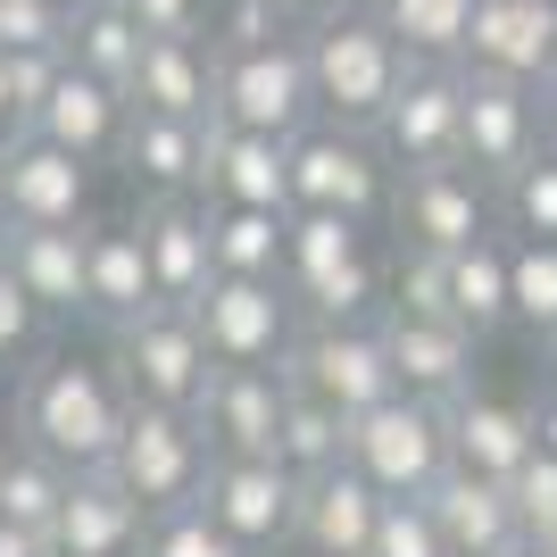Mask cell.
<instances>
[{"label":"cell","instance_id":"6da1fadb","mask_svg":"<svg viewBox=\"0 0 557 557\" xmlns=\"http://www.w3.org/2000/svg\"><path fill=\"white\" fill-rule=\"evenodd\" d=\"M125 417H134L125 374L92 367V358H50V367L25 374V392H17V433H25V449L59 458L67 474L109 466L116 442H125Z\"/></svg>","mask_w":557,"mask_h":557},{"label":"cell","instance_id":"7a4b0ae2","mask_svg":"<svg viewBox=\"0 0 557 557\" xmlns=\"http://www.w3.org/2000/svg\"><path fill=\"white\" fill-rule=\"evenodd\" d=\"M300 50H308V84H317V116L358 125V134L383 125V109L399 100L408 67H417L374 9H333V17L300 25Z\"/></svg>","mask_w":557,"mask_h":557},{"label":"cell","instance_id":"3957f363","mask_svg":"<svg viewBox=\"0 0 557 557\" xmlns=\"http://www.w3.org/2000/svg\"><path fill=\"white\" fill-rule=\"evenodd\" d=\"M349 458L367 466V483L383 499H424V491L442 483L458 449H449V408L442 399H417V392H392L383 408L349 424Z\"/></svg>","mask_w":557,"mask_h":557},{"label":"cell","instance_id":"277c9868","mask_svg":"<svg viewBox=\"0 0 557 557\" xmlns=\"http://www.w3.org/2000/svg\"><path fill=\"white\" fill-rule=\"evenodd\" d=\"M209 466H216V449H209V433H200L191 408H150V399H134L109 474L134 491L150 516H175V508H191V499L209 491Z\"/></svg>","mask_w":557,"mask_h":557},{"label":"cell","instance_id":"5b68a950","mask_svg":"<svg viewBox=\"0 0 557 557\" xmlns=\"http://www.w3.org/2000/svg\"><path fill=\"white\" fill-rule=\"evenodd\" d=\"M116 374H125V392L150 399V408H200L209 399V374H216V349L200 333V308H141L134 325H116Z\"/></svg>","mask_w":557,"mask_h":557},{"label":"cell","instance_id":"8992f818","mask_svg":"<svg viewBox=\"0 0 557 557\" xmlns=\"http://www.w3.org/2000/svg\"><path fill=\"white\" fill-rule=\"evenodd\" d=\"M392 175L399 166L383 159V141L358 134V125H308V134H292V200L300 209H333V216H358V225H374V216L392 209Z\"/></svg>","mask_w":557,"mask_h":557},{"label":"cell","instance_id":"52a82bcc","mask_svg":"<svg viewBox=\"0 0 557 557\" xmlns=\"http://www.w3.org/2000/svg\"><path fill=\"white\" fill-rule=\"evenodd\" d=\"M216 125H250V134H308L317 125V84H308L300 34L258 50H216Z\"/></svg>","mask_w":557,"mask_h":557},{"label":"cell","instance_id":"ba28073f","mask_svg":"<svg viewBox=\"0 0 557 557\" xmlns=\"http://www.w3.org/2000/svg\"><path fill=\"white\" fill-rule=\"evenodd\" d=\"M283 374H292V392L342 408L349 424L399 392V367H392V349H383V317L374 325H300Z\"/></svg>","mask_w":557,"mask_h":557},{"label":"cell","instance_id":"9c48e42d","mask_svg":"<svg viewBox=\"0 0 557 557\" xmlns=\"http://www.w3.org/2000/svg\"><path fill=\"white\" fill-rule=\"evenodd\" d=\"M499 184L474 175V166H408L392 191V225L408 250H466V242H491L499 233Z\"/></svg>","mask_w":557,"mask_h":557},{"label":"cell","instance_id":"30bf717a","mask_svg":"<svg viewBox=\"0 0 557 557\" xmlns=\"http://www.w3.org/2000/svg\"><path fill=\"white\" fill-rule=\"evenodd\" d=\"M191 308H200L216 367H283L300 342V300L275 275H216Z\"/></svg>","mask_w":557,"mask_h":557},{"label":"cell","instance_id":"8fae6325","mask_svg":"<svg viewBox=\"0 0 557 557\" xmlns=\"http://www.w3.org/2000/svg\"><path fill=\"white\" fill-rule=\"evenodd\" d=\"M374 141H383V159L399 175L408 166H458V150H466V59L458 67L449 59H417L399 100L374 125Z\"/></svg>","mask_w":557,"mask_h":557},{"label":"cell","instance_id":"7c38bea8","mask_svg":"<svg viewBox=\"0 0 557 557\" xmlns=\"http://www.w3.org/2000/svg\"><path fill=\"white\" fill-rule=\"evenodd\" d=\"M541 92L533 84H516V75H491V67H466V150L458 159L474 166V175H491V184L508 191L524 166L549 150L541 141Z\"/></svg>","mask_w":557,"mask_h":557},{"label":"cell","instance_id":"4fadbf2b","mask_svg":"<svg viewBox=\"0 0 557 557\" xmlns=\"http://www.w3.org/2000/svg\"><path fill=\"white\" fill-rule=\"evenodd\" d=\"M200 508H209L233 541H250V549L267 557V549H283V541L300 533V474L283 458H216Z\"/></svg>","mask_w":557,"mask_h":557},{"label":"cell","instance_id":"5bb4252c","mask_svg":"<svg viewBox=\"0 0 557 557\" xmlns=\"http://www.w3.org/2000/svg\"><path fill=\"white\" fill-rule=\"evenodd\" d=\"M216 458H275L283 417H292V374L283 367H216L209 399L191 408Z\"/></svg>","mask_w":557,"mask_h":557},{"label":"cell","instance_id":"9a60e30c","mask_svg":"<svg viewBox=\"0 0 557 557\" xmlns=\"http://www.w3.org/2000/svg\"><path fill=\"white\" fill-rule=\"evenodd\" d=\"M0 216L9 225H84L92 216V159H75L42 134H17L9 175H0Z\"/></svg>","mask_w":557,"mask_h":557},{"label":"cell","instance_id":"2e32d148","mask_svg":"<svg viewBox=\"0 0 557 557\" xmlns=\"http://www.w3.org/2000/svg\"><path fill=\"white\" fill-rule=\"evenodd\" d=\"M383 349H392L399 367V392L417 399H466L474 392V333L458 325V317H417V308H383Z\"/></svg>","mask_w":557,"mask_h":557},{"label":"cell","instance_id":"e0dca14e","mask_svg":"<svg viewBox=\"0 0 557 557\" xmlns=\"http://www.w3.org/2000/svg\"><path fill=\"white\" fill-rule=\"evenodd\" d=\"M141 250H150V283H159V300L191 308L216 283L209 200H200V191H159V200L141 209Z\"/></svg>","mask_w":557,"mask_h":557},{"label":"cell","instance_id":"ac0fdd59","mask_svg":"<svg viewBox=\"0 0 557 557\" xmlns=\"http://www.w3.org/2000/svg\"><path fill=\"white\" fill-rule=\"evenodd\" d=\"M424 499H433V516H442L449 557H516V549H533L524 516H516V491L499 483V474L449 466V474H442L433 491H424Z\"/></svg>","mask_w":557,"mask_h":557},{"label":"cell","instance_id":"d6986e66","mask_svg":"<svg viewBox=\"0 0 557 557\" xmlns=\"http://www.w3.org/2000/svg\"><path fill=\"white\" fill-rule=\"evenodd\" d=\"M125 125H134V92H116V84H100L92 67L67 59V75L50 84V100L34 109L25 134H42V141H59V150H75V159L100 166V159L125 150Z\"/></svg>","mask_w":557,"mask_h":557},{"label":"cell","instance_id":"ffe728a7","mask_svg":"<svg viewBox=\"0 0 557 557\" xmlns=\"http://www.w3.org/2000/svg\"><path fill=\"white\" fill-rule=\"evenodd\" d=\"M141 533H150V508L116 483L109 466H92V474H75L67 499H59L50 549L59 557H141Z\"/></svg>","mask_w":557,"mask_h":557},{"label":"cell","instance_id":"44dd1931","mask_svg":"<svg viewBox=\"0 0 557 557\" xmlns=\"http://www.w3.org/2000/svg\"><path fill=\"white\" fill-rule=\"evenodd\" d=\"M374 524H383V491L367 483V466L342 458L325 474H300V549L317 557H367L374 549Z\"/></svg>","mask_w":557,"mask_h":557},{"label":"cell","instance_id":"7402d4cb","mask_svg":"<svg viewBox=\"0 0 557 557\" xmlns=\"http://www.w3.org/2000/svg\"><path fill=\"white\" fill-rule=\"evenodd\" d=\"M466 67L516 75V84H549L557 75V0H483L474 9V42H466Z\"/></svg>","mask_w":557,"mask_h":557},{"label":"cell","instance_id":"603a6c76","mask_svg":"<svg viewBox=\"0 0 557 557\" xmlns=\"http://www.w3.org/2000/svg\"><path fill=\"white\" fill-rule=\"evenodd\" d=\"M200 200H233V209H300L292 200V141L250 134V125H209V184Z\"/></svg>","mask_w":557,"mask_h":557},{"label":"cell","instance_id":"cb8c5ba5","mask_svg":"<svg viewBox=\"0 0 557 557\" xmlns=\"http://www.w3.org/2000/svg\"><path fill=\"white\" fill-rule=\"evenodd\" d=\"M141 308H159L141 225H84V317L92 325H134Z\"/></svg>","mask_w":557,"mask_h":557},{"label":"cell","instance_id":"d4e9b609","mask_svg":"<svg viewBox=\"0 0 557 557\" xmlns=\"http://www.w3.org/2000/svg\"><path fill=\"white\" fill-rule=\"evenodd\" d=\"M0 267L34 292L42 317H84V225H9L0 216Z\"/></svg>","mask_w":557,"mask_h":557},{"label":"cell","instance_id":"484cf974","mask_svg":"<svg viewBox=\"0 0 557 557\" xmlns=\"http://www.w3.org/2000/svg\"><path fill=\"white\" fill-rule=\"evenodd\" d=\"M209 125H200V116H166V109H134L116 159H125V175H134L150 200H159V191H200L209 184Z\"/></svg>","mask_w":557,"mask_h":557},{"label":"cell","instance_id":"4316f807","mask_svg":"<svg viewBox=\"0 0 557 557\" xmlns=\"http://www.w3.org/2000/svg\"><path fill=\"white\" fill-rule=\"evenodd\" d=\"M134 109H166V116H216V42L200 34H150L134 67Z\"/></svg>","mask_w":557,"mask_h":557},{"label":"cell","instance_id":"83f0119b","mask_svg":"<svg viewBox=\"0 0 557 557\" xmlns=\"http://www.w3.org/2000/svg\"><path fill=\"white\" fill-rule=\"evenodd\" d=\"M449 449H458V466H474V474H499V483H516V466L541 449V442H533V408L491 399V392L449 399Z\"/></svg>","mask_w":557,"mask_h":557},{"label":"cell","instance_id":"f1b7e54d","mask_svg":"<svg viewBox=\"0 0 557 557\" xmlns=\"http://www.w3.org/2000/svg\"><path fill=\"white\" fill-rule=\"evenodd\" d=\"M367 258V225L358 216H333V209H292V250H283V283H292V300L308 292H325L342 267Z\"/></svg>","mask_w":557,"mask_h":557},{"label":"cell","instance_id":"f546056e","mask_svg":"<svg viewBox=\"0 0 557 557\" xmlns=\"http://www.w3.org/2000/svg\"><path fill=\"white\" fill-rule=\"evenodd\" d=\"M449 317H458L474 342H491L499 325H516V300H508V242H466L449 250Z\"/></svg>","mask_w":557,"mask_h":557},{"label":"cell","instance_id":"4dcf8cb0","mask_svg":"<svg viewBox=\"0 0 557 557\" xmlns=\"http://www.w3.org/2000/svg\"><path fill=\"white\" fill-rule=\"evenodd\" d=\"M209 233H216V275H275L283 283L292 209H233V200H209Z\"/></svg>","mask_w":557,"mask_h":557},{"label":"cell","instance_id":"1f68e13d","mask_svg":"<svg viewBox=\"0 0 557 557\" xmlns=\"http://www.w3.org/2000/svg\"><path fill=\"white\" fill-rule=\"evenodd\" d=\"M141 50H150V34L134 25V9H125V0H92V9H75L67 59H75V67H92L100 84L134 92V67H141Z\"/></svg>","mask_w":557,"mask_h":557},{"label":"cell","instance_id":"d6a6232c","mask_svg":"<svg viewBox=\"0 0 557 557\" xmlns=\"http://www.w3.org/2000/svg\"><path fill=\"white\" fill-rule=\"evenodd\" d=\"M67 483H75V474H67L59 458H42V449H17V458H0V533L50 541Z\"/></svg>","mask_w":557,"mask_h":557},{"label":"cell","instance_id":"836d02e7","mask_svg":"<svg viewBox=\"0 0 557 557\" xmlns=\"http://www.w3.org/2000/svg\"><path fill=\"white\" fill-rule=\"evenodd\" d=\"M367 9L399 34L408 59H449V67H458L466 42H474V9H483V0H367Z\"/></svg>","mask_w":557,"mask_h":557},{"label":"cell","instance_id":"e575fe53","mask_svg":"<svg viewBox=\"0 0 557 557\" xmlns=\"http://www.w3.org/2000/svg\"><path fill=\"white\" fill-rule=\"evenodd\" d=\"M292 474H325V466L349 458V417L342 408H325V399L292 392V417H283V449H275Z\"/></svg>","mask_w":557,"mask_h":557},{"label":"cell","instance_id":"d590c367","mask_svg":"<svg viewBox=\"0 0 557 557\" xmlns=\"http://www.w3.org/2000/svg\"><path fill=\"white\" fill-rule=\"evenodd\" d=\"M508 300H516V325L541 333L549 342L557 333V242H508Z\"/></svg>","mask_w":557,"mask_h":557},{"label":"cell","instance_id":"8d00e7d4","mask_svg":"<svg viewBox=\"0 0 557 557\" xmlns=\"http://www.w3.org/2000/svg\"><path fill=\"white\" fill-rule=\"evenodd\" d=\"M141 557H258L250 541H233L200 499L175 516H150V533H141Z\"/></svg>","mask_w":557,"mask_h":557},{"label":"cell","instance_id":"74e56055","mask_svg":"<svg viewBox=\"0 0 557 557\" xmlns=\"http://www.w3.org/2000/svg\"><path fill=\"white\" fill-rule=\"evenodd\" d=\"M367 557H449L433 499H383V524H374V549Z\"/></svg>","mask_w":557,"mask_h":557},{"label":"cell","instance_id":"f35d334b","mask_svg":"<svg viewBox=\"0 0 557 557\" xmlns=\"http://www.w3.org/2000/svg\"><path fill=\"white\" fill-rule=\"evenodd\" d=\"M283 34H300V17L283 0H216V25H209L216 50H258V42H283Z\"/></svg>","mask_w":557,"mask_h":557},{"label":"cell","instance_id":"ab89813d","mask_svg":"<svg viewBox=\"0 0 557 557\" xmlns=\"http://www.w3.org/2000/svg\"><path fill=\"white\" fill-rule=\"evenodd\" d=\"M499 200H508L516 233H533V242H557V141L541 150L533 166H524V175H516L508 191H499Z\"/></svg>","mask_w":557,"mask_h":557},{"label":"cell","instance_id":"60d3db41","mask_svg":"<svg viewBox=\"0 0 557 557\" xmlns=\"http://www.w3.org/2000/svg\"><path fill=\"white\" fill-rule=\"evenodd\" d=\"M75 9L67 0H0V50H67Z\"/></svg>","mask_w":557,"mask_h":557},{"label":"cell","instance_id":"b9f144b4","mask_svg":"<svg viewBox=\"0 0 557 557\" xmlns=\"http://www.w3.org/2000/svg\"><path fill=\"white\" fill-rule=\"evenodd\" d=\"M516 516H524V533H557V458H549V449H533V458H524V466H516Z\"/></svg>","mask_w":557,"mask_h":557},{"label":"cell","instance_id":"7bdbcfd3","mask_svg":"<svg viewBox=\"0 0 557 557\" xmlns=\"http://www.w3.org/2000/svg\"><path fill=\"white\" fill-rule=\"evenodd\" d=\"M67 75V50H9V100H17V134L34 125V109L50 100V84Z\"/></svg>","mask_w":557,"mask_h":557},{"label":"cell","instance_id":"ee69618b","mask_svg":"<svg viewBox=\"0 0 557 557\" xmlns=\"http://www.w3.org/2000/svg\"><path fill=\"white\" fill-rule=\"evenodd\" d=\"M34 342H42V308H34V292L0 267V358H25Z\"/></svg>","mask_w":557,"mask_h":557},{"label":"cell","instance_id":"f6af8a7d","mask_svg":"<svg viewBox=\"0 0 557 557\" xmlns=\"http://www.w3.org/2000/svg\"><path fill=\"white\" fill-rule=\"evenodd\" d=\"M141 34H200V9L209 0H125Z\"/></svg>","mask_w":557,"mask_h":557},{"label":"cell","instance_id":"bcb514c9","mask_svg":"<svg viewBox=\"0 0 557 557\" xmlns=\"http://www.w3.org/2000/svg\"><path fill=\"white\" fill-rule=\"evenodd\" d=\"M524 408H533V442H541V449L557 458V383H549L541 399H524Z\"/></svg>","mask_w":557,"mask_h":557},{"label":"cell","instance_id":"7dc6e473","mask_svg":"<svg viewBox=\"0 0 557 557\" xmlns=\"http://www.w3.org/2000/svg\"><path fill=\"white\" fill-rule=\"evenodd\" d=\"M283 9H292L300 25H317V17H333V9H349V0H283Z\"/></svg>","mask_w":557,"mask_h":557},{"label":"cell","instance_id":"c3c4849f","mask_svg":"<svg viewBox=\"0 0 557 557\" xmlns=\"http://www.w3.org/2000/svg\"><path fill=\"white\" fill-rule=\"evenodd\" d=\"M0 134H17V100H9V50H0Z\"/></svg>","mask_w":557,"mask_h":557},{"label":"cell","instance_id":"681fc988","mask_svg":"<svg viewBox=\"0 0 557 557\" xmlns=\"http://www.w3.org/2000/svg\"><path fill=\"white\" fill-rule=\"evenodd\" d=\"M541 116H549V141H557V75L541 84Z\"/></svg>","mask_w":557,"mask_h":557},{"label":"cell","instance_id":"f907efd6","mask_svg":"<svg viewBox=\"0 0 557 557\" xmlns=\"http://www.w3.org/2000/svg\"><path fill=\"white\" fill-rule=\"evenodd\" d=\"M267 557H317V549H300V541H283V549H267Z\"/></svg>","mask_w":557,"mask_h":557},{"label":"cell","instance_id":"816d5d0a","mask_svg":"<svg viewBox=\"0 0 557 557\" xmlns=\"http://www.w3.org/2000/svg\"><path fill=\"white\" fill-rule=\"evenodd\" d=\"M533 549H541V557H557V533H541V541H533Z\"/></svg>","mask_w":557,"mask_h":557},{"label":"cell","instance_id":"f5cc1de1","mask_svg":"<svg viewBox=\"0 0 557 557\" xmlns=\"http://www.w3.org/2000/svg\"><path fill=\"white\" fill-rule=\"evenodd\" d=\"M9 141H17V134H0V175H9Z\"/></svg>","mask_w":557,"mask_h":557},{"label":"cell","instance_id":"db71d44e","mask_svg":"<svg viewBox=\"0 0 557 557\" xmlns=\"http://www.w3.org/2000/svg\"><path fill=\"white\" fill-rule=\"evenodd\" d=\"M549 383H557V333H549Z\"/></svg>","mask_w":557,"mask_h":557},{"label":"cell","instance_id":"11a10c76","mask_svg":"<svg viewBox=\"0 0 557 557\" xmlns=\"http://www.w3.org/2000/svg\"><path fill=\"white\" fill-rule=\"evenodd\" d=\"M34 557H59V549H50V541H42V549H34Z\"/></svg>","mask_w":557,"mask_h":557},{"label":"cell","instance_id":"9f6ffc18","mask_svg":"<svg viewBox=\"0 0 557 557\" xmlns=\"http://www.w3.org/2000/svg\"><path fill=\"white\" fill-rule=\"evenodd\" d=\"M67 9H92V0H67Z\"/></svg>","mask_w":557,"mask_h":557},{"label":"cell","instance_id":"6f0895ef","mask_svg":"<svg viewBox=\"0 0 557 557\" xmlns=\"http://www.w3.org/2000/svg\"><path fill=\"white\" fill-rule=\"evenodd\" d=\"M516 557H541V549H516Z\"/></svg>","mask_w":557,"mask_h":557},{"label":"cell","instance_id":"680465c9","mask_svg":"<svg viewBox=\"0 0 557 557\" xmlns=\"http://www.w3.org/2000/svg\"><path fill=\"white\" fill-rule=\"evenodd\" d=\"M0 458H9V449H0Z\"/></svg>","mask_w":557,"mask_h":557}]
</instances>
